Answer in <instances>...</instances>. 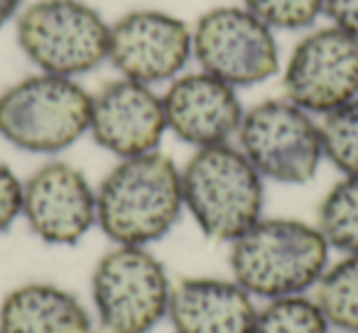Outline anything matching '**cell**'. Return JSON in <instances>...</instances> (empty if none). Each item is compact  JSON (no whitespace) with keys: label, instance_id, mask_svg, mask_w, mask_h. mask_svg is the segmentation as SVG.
Segmentation results:
<instances>
[{"label":"cell","instance_id":"6da1fadb","mask_svg":"<svg viewBox=\"0 0 358 333\" xmlns=\"http://www.w3.org/2000/svg\"><path fill=\"white\" fill-rule=\"evenodd\" d=\"M182 216V167L159 149L118 159L96 186V228L113 245L150 248Z\"/></svg>","mask_w":358,"mask_h":333},{"label":"cell","instance_id":"7a4b0ae2","mask_svg":"<svg viewBox=\"0 0 358 333\" xmlns=\"http://www.w3.org/2000/svg\"><path fill=\"white\" fill-rule=\"evenodd\" d=\"M331 262V248L314 223L260 219L229 245L231 277L255 299H285L314 292Z\"/></svg>","mask_w":358,"mask_h":333},{"label":"cell","instance_id":"3957f363","mask_svg":"<svg viewBox=\"0 0 358 333\" xmlns=\"http://www.w3.org/2000/svg\"><path fill=\"white\" fill-rule=\"evenodd\" d=\"M185 214L214 243L231 245L263 219L265 179L236 142L194 149L182 167Z\"/></svg>","mask_w":358,"mask_h":333},{"label":"cell","instance_id":"277c9868","mask_svg":"<svg viewBox=\"0 0 358 333\" xmlns=\"http://www.w3.org/2000/svg\"><path fill=\"white\" fill-rule=\"evenodd\" d=\"M91 94L79 79L35 74L0 94V138L30 154H59L89 135Z\"/></svg>","mask_w":358,"mask_h":333},{"label":"cell","instance_id":"5b68a950","mask_svg":"<svg viewBox=\"0 0 358 333\" xmlns=\"http://www.w3.org/2000/svg\"><path fill=\"white\" fill-rule=\"evenodd\" d=\"M110 22L86 0H32L15 17V40L35 71L81 79L108 61Z\"/></svg>","mask_w":358,"mask_h":333},{"label":"cell","instance_id":"8992f818","mask_svg":"<svg viewBox=\"0 0 358 333\" xmlns=\"http://www.w3.org/2000/svg\"><path fill=\"white\" fill-rule=\"evenodd\" d=\"M172 282L150 248L113 245L91 272L94 318L103 333H152L167 321Z\"/></svg>","mask_w":358,"mask_h":333},{"label":"cell","instance_id":"52a82bcc","mask_svg":"<svg viewBox=\"0 0 358 333\" xmlns=\"http://www.w3.org/2000/svg\"><path fill=\"white\" fill-rule=\"evenodd\" d=\"M236 145L265 182L287 186L312 182L324 162L319 118L285 96L245 108Z\"/></svg>","mask_w":358,"mask_h":333},{"label":"cell","instance_id":"ba28073f","mask_svg":"<svg viewBox=\"0 0 358 333\" xmlns=\"http://www.w3.org/2000/svg\"><path fill=\"white\" fill-rule=\"evenodd\" d=\"M192 54L201 71L238 91L265 84L282 69L278 32L241 3L201 13L192 25Z\"/></svg>","mask_w":358,"mask_h":333},{"label":"cell","instance_id":"9c48e42d","mask_svg":"<svg viewBox=\"0 0 358 333\" xmlns=\"http://www.w3.org/2000/svg\"><path fill=\"white\" fill-rule=\"evenodd\" d=\"M282 96L312 113H334L358 98V37L324 25L307 30L280 69Z\"/></svg>","mask_w":358,"mask_h":333},{"label":"cell","instance_id":"30bf717a","mask_svg":"<svg viewBox=\"0 0 358 333\" xmlns=\"http://www.w3.org/2000/svg\"><path fill=\"white\" fill-rule=\"evenodd\" d=\"M192 59V25L172 13L135 8L110 22L108 64L123 79L167 86Z\"/></svg>","mask_w":358,"mask_h":333},{"label":"cell","instance_id":"8fae6325","mask_svg":"<svg viewBox=\"0 0 358 333\" xmlns=\"http://www.w3.org/2000/svg\"><path fill=\"white\" fill-rule=\"evenodd\" d=\"M22 219L42 243L79 245L96 228V186L79 167L50 159L22 179Z\"/></svg>","mask_w":358,"mask_h":333},{"label":"cell","instance_id":"7c38bea8","mask_svg":"<svg viewBox=\"0 0 358 333\" xmlns=\"http://www.w3.org/2000/svg\"><path fill=\"white\" fill-rule=\"evenodd\" d=\"M89 135L115 159L157 152L167 135L162 94L123 76L108 81L91 94Z\"/></svg>","mask_w":358,"mask_h":333},{"label":"cell","instance_id":"4fadbf2b","mask_svg":"<svg viewBox=\"0 0 358 333\" xmlns=\"http://www.w3.org/2000/svg\"><path fill=\"white\" fill-rule=\"evenodd\" d=\"M167 133L194 149L229 145L243 120L238 89L206 71H185L162 91Z\"/></svg>","mask_w":358,"mask_h":333},{"label":"cell","instance_id":"5bb4252c","mask_svg":"<svg viewBox=\"0 0 358 333\" xmlns=\"http://www.w3.org/2000/svg\"><path fill=\"white\" fill-rule=\"evenodd\" d=\"M258 306L234 277H185L172 284L167 321L174 333H250Z\"/></svg>","mask_w":358,"mask_h":333},{"label":"cell","instance_id":"9a60e30c","mask_svg":"<svg viewBox=\"0 0 358 333\" xmlns=\"http://www.w3.org/2000/svg\"><path fill=\"white\" fill-rule=\"evenodd\" d=\"M0 333H94V316L71 289L25 282L0 302Z\"/></svg>","mask_w":358,"mask_h":333},{"label":"cell","instance_id":"2e32d148","mask_svg":"<svg viewBox=\"0 0 358 333\" xmlns=\"http://www.w3.org/2000/svg\"><path fill=\"white\" fill-rule=\"evenodd\" d=\"M312 297L329 326L358 333V255H341L336 262H329Z\"/></svg>","mask_w":358,"mask_h":333},{"label":"cell","instance_id":"e0dca14e","mask_svg":"<svg viewBox=\"0 0 358 333\" xmlns=\"http://www.w3.org/2000/svg\"><path fill=\"white\" fill-rule=\"evenodd\" d=\"M314 225L338 255H358V175H341L322 196Z\"/></svg>","mask_w":358,"mask_h":333},{"label":"cell","instance_id":"ac0fdd59","mask_svg":"<svg viewBox=\"0 0 358 333\" xmlns=\"http://www.w3.org/2000/svg\"><path fill=\"white\" fill-rule=\"evenodd\" d=\"M250 333H331V326L312 294H299L265 302Z\"/></svg>","mask_w":358,"mask_h":333},{"label":"cell","instance_id":"d6986e66","mask_svg":"<svg viewBox=\"0 0 358 333\" xmlns=\"http://www.w3.org/2000/svg\"><path fill=\"white\" fill-rule=\"evenodd\" d=\"M324 159L341 175H358V98L319 118Z\"/></svg>","mask_w":358,"mask_h":333},{"label":"cell","instance_id":"ffe728a7","mask_svg":"<svg viewBox=\"0 0 358 333\" xmlns=\"http://www.w3.org/2000/svg\"><path fill=\"white\" fill-rule=\"evenodd\" d=\"M275 32H307L324 17V0H241Z\"/></svg>","mask_w":358,"mask_h":333},{"label":"cell","instance_id":"44dd1931","mask_svg":"<svg viewBox=\"0 0 358 333\" xmlns=\"http://www.w3.org/2000/svg\"><path fill=\"white\" fill-rule=\"evenodd\" d=\"M22 219V179L0 162V235Z\"/></svg>","mask_w":358,"mask_h":333},{"label":"cell","instance_id":"7402d4cb","mask_svg":"<svg viewBox=\"0 0 358 333\" xmlns=\"http://www.w3.org/2000/svg\"><path fill=\"white\" fill-rule=\"evenodd\" d=\"M324 17L329 25L358 37V0H324Z\"/></svg>","mask_w":358,"mask_h":333},{"label":"cell","instance_id":"603a6c76","mask_svg":"<svg viewBox=\"0 0 358 333\" xmlns=\"http://www.w3.org/2000/svg\"><path fill=\"white\" fill-rule=\"evenodd\" d=\"M25 3L27 0H0V30H3L8 22H15V17L20 15Z\"/></svg>","mask_w":358,"mask_h":333}]
</instances>
